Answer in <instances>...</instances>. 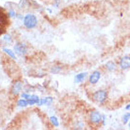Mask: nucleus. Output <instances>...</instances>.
Returning a JSON list of instances; mask_svg holds the SVG:
<instances>
[{
	"label": "nucleus",
	"mask_w": 130,
	"mask_h": 130,
	"mask_svg": "<svg viewBox=\"0 0 130 130\" xmlns=\"http://www.w3.org/2000/svg\"><path fill=\"white\" fill-rule=\"evenodd\" d=\"M23 24L27 28H34L38 24V19L32 14H27L23 19Z\"/></svg>",
	"instance_id": "1"
},
{
	"label": "nucleus",
	"mask_w": 130,
	"mask_h": 130,
	"mask_svg": "<svg viewBox=\"0 0 130 130\" xmlns=\"http://www.w3.org/2000/svg\"><path fill=\"white\" fill-rule=\"evenodd\" d=\"M106 99H107V93H106V92L104 90H99V91L94 92L93 94L94 101L98 102V103H104L106 100Z\"/></svg>",
	"instance_id": "2"
},
{
	"label": "nucleus",
	"mask_w": 130,
	"mask_h": 130,
	"mask_svg": "<svg viewBox=\"0 0 130 130\" xmlns=\"http://www.w3.org/2000/svg\"><path fill=\"white\" fill-rule=\"evenodd\" d=\"M89 119L92 124H99L102 120V116L98 111L92 110L89 114Z\"/></svg>",
	"instance_id": "3"
},
{
	"label": "nucleus",
	"mask_w": 130,
	"mask_h": 130,
	"mask_svg": "<svg viewBox=\"0 0 130 130\" xmlns=\"http://www.w3.org/2000/svg\"><path fill=\"white\" fill-rule=\"evenodd\" d=\"M15 52L17 53L18 55H26L27 52V46L23 43H17L15 45Z\"/></svg>",
	"instance_id": "4"
},
{
	"label": "nucleus",
	"mask_w": 130,
	"mask_h": 130,
	"mask_svg": "<svg viewBox=\"0 0 130 130\" xmlns=\"http://www.w3.org/2000/svg\"><path fill=\"white\" fill-rule=\"evenodd\" d=\"M22 97L23 99H27L28 104H38L39 101V98L37 95H30L28 93H22Z\"/></svg>",
	"instance_id": "5"
},
{
	"label": "nucleus",
	"mask_w": 130,
	"mask_h": 130,
	"mask_svg": "<svg viewBox=\"0 0 130 130\" xmlns=\"http://www.w3.org/2000/svg\"><path fill=\"white\" fill-rule=\"evenodd\" d=\"M22 89V82L21 80H16L13 83L12 87H11V92L14 95L18 94Z\"/></svg>",
	"instance_id": "6"
},
{
	"label": "nucleus",
	"mask_w": 130,
	"mask_h": 130,
	"mask_svg": "<svg viewBox=\"0 0 130 130\" xmlns=\"http://www.w3.org/2000/svg\"><path fill=\"white\" fill-rule=\"evenodd\" d=\"M119 65L121 69H127L130 68V57L128 56H125V57H122L119 62Z\"/></svg>",
	"instance_id": "7"
},
{
	"label": "nucleus",
	"mask_w": 130,
	"mask_h": 130,
	"mask_svg": "<svg viewBox=\"0 0 130 130\" xmlns=\"http://www.w3.org/2000/svg\"><path fill=\"white\" fill-rule=\"evenodd\" d=\"M100 73L99 71H94L93 73L90 75V78H89V81L91 84H96L98 81L100 79Z\"/></svg>",
	"instance_id": "8"
},
{
	"label": "nucleus",
	"mask_w": 130,
	"mask_h": 130,
	"mask_svg": "<svg viewBox=\"0 0 130 130\" xmlns=\"http://www.w3.org/2000/svg\"><path fill=\"white\" fill-rule=\"evenodd\" d=\"M53 101V99L52 97H45V98H43V99H39L38 104L39 105H50L52 104Z\"/></svg>",
	"instance_id": "9"
},
{
	"label": "nucleus",
	"mask_w": 130,
	"mask_h": 130,
	"mask_svg": "<svg viewBox=\"0 0 130 130\" xmlns=\"http://www.w3.org/2000/svg\"><path fill=\"white\" fill-rule=\"evenodd\" d=\"M86 75H87V73H80V74H78L77 75H75V81L77 83H80L83 80L85 79Z\"/></svg>",
	"instance_id": "10"
},
{
	"label": "nucleus",
	"mask_w": 130,
	"mask_h": 130,
	"mask_svg": "<svg viewBox=\"0 0 130 130\" xmlns=\"http://www.w3.org/2000/svg\"><path fill=\"white\" fill-rule=\"evenodd\" d=\"M3 51H4V52L6 53L7 55L10 56V57H11V58H13V59H16V57H15V53H14L13 51H11L10 49H8V48H4V49H3Z\"/></svg>",
	"instance_id": "11"
},
{
	"label": "nucleus",
	"mask_w": 130,
	"mask_h": 130,
	"mask_svg": "<svg viewBox=\"0 0 130 130\" xmlns=\"http://www.w3.org/2000/svg\"><path fill=\"white\" fill-rule=\"evenodd\" d=\"M50 121H51V122L52 123V125H54L55 127H57L59 125L58 120H57V118L55 116H52V117H50Z\"/></svg>",
	"instance_id": "12"
},
{
	"label": "nucleus",
	"mask_w": 130,
	"mask_h": 130,
	"mask_svg": "<svg viewBox=\"0 0 130 130\" xmlns=\"http://www.w3.org/2000/svg\"><path fill=\"white\" fill-rule=\"evenodd\" d=\"M17 104H18V106H20V107H26L27 104H28V103H27V99H20V100H18Z\"/></svg>",
	"instance_id": "13"
},
{
	"label": "nucleus",
	"mask_w": 130,
	"mask_h": 130,
	"mask_svg": "<svg viewBox=\"0 0 130 130\" xmlns=\"http://www.w3.org/2000/svg\"><path fill=\"white\" fill-rule=\"evenodd\" d=\"M105 67L108 70L112 71L116 69V64H115V62H109L108 63L105 65Z\"/></svg>",
	"instance_id": "14"
},
{
	"label": "nucleus",
	"mask_w": 130,
	"mask_h": 130,
	"mask_svg": "<svg viewBox=\"0 0 130 130\" xmlns=\"http://www.w3.org/2000/svg\"><path fill=\"white\" fill-rule=\"evenodd\" d=\"M61 70H62V68L60 66H54L52 69H51V71H52V74H58Z\"/></svg>",
	"instance_id": "15"
},
{
	"label": "nucleus",
	"mask_w": 130,
	"mask_h": 130,
	"mask_svg": "<svg viewBox=\"0 0 130 130\" xmlns=\"http://www.w3.org/2000/svg\"><path fill=\"white\" fill-rule=\"evenodd\" d=\"M130 119V113H127L126 115H124V117H122V121H123L124 123H127V121Z\"/></svg>",
	"instance_id": "16"
},
{
	"label": "nucleus",
	"mask_w": 130,
	"mask_h": 130,
	"mask_svg": "<svg viewBox=\"0 0 130 130\" xmlns=\"http://www.w3.org/2000/svg\"><path fill=\"white\" fill-rule=\"evenodd\" d=\"M4 40H5L6 42H10V40H11L10 34H5V35H4Z\"/></svg>",
	"instance_id": "17"
},
{
	"label": "nucleus",
	"mask_w": 130,
	"mask_h": 130,
	"mask_svg": "<svg viewBox=\"0 0 130 130\" xmlns=\"http://www.w3.org/2000/svg\"><path fill=\"white\" fill-rule=\"evenodd\" d=\"M9 15L11 16V17H15L16 16V12L14 10H10L9 11Z\"/></svg>",
	"instance_id": "18"
},
{
	"label": "nucleus",
	"mask_w": 130,
	"mask_h": 130,
	"mask_svg": "<svg viewBox=\"0 0 130 130\" xmlns=\"http://www.w3.org/2000/svg\"><path fill=\"white\" fill-rule=\"evenodd\" d=\"M126 109H127V110H129V109H130V104H128V105H127V107H126Z\"/></svg>",
	"instance_id": "19"
},
{
	"label": "nucleus",
	"mask_w": 130,
	"mask_h": 130,
	"mask_svg": "<svg viewBox=\"0 0 130 130\" xmlns=\"http://www.w3.org/2000/svg\"><path fill=\"white\" fill-rule=\"evenodd\" d=\"M0 122H1V118H0Z\"/></svg>",
	"instance_id": "20"
},
{
	"label": "nucleus",
	"mask_w": 130,
	"mask_h": 130,
	"mask_svg": "<svg viewBox=\"0 0 130 130\" xmlns=\"http://www.w3.org/2000/svg\"><path fill=\"white\" fill-rule=\"evenodd\" d=\"M129 127H130V123H129Z\"/></svg>",
	"instance_id": "21"
}]
</instances>
